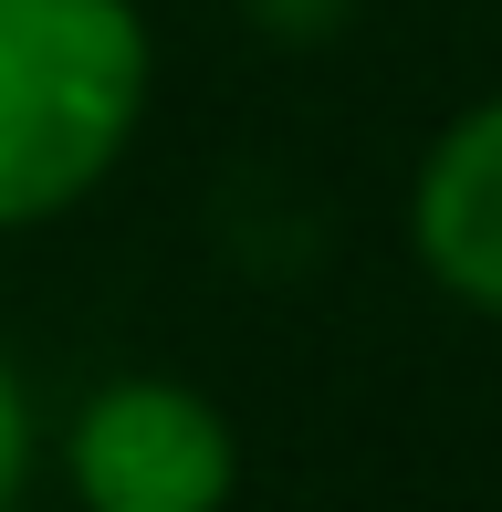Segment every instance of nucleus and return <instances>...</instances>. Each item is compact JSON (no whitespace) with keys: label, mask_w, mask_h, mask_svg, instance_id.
<instances>
[{"label":"nucleus","mask_w":502,"mask_h":512,"mask_svg":"<svg viewBox=\"0 0 502 512\" xmlns=\"http://www.w3.org/2000/svg\"><path fill=\"white\" fill-rule=\"evenodd\" d=\"M251 21H262L272 42H325L335 21H346V0H241Z\"/></svg>","instance_id":"5"},{"label":"nucleus","mask_w":502,"mask_h":512,"mask_svg":"<svg viewBox=\"0 0 502 512\" xmlns=\"http://www.w3.org/2000/svg\"><path fill=\"white\" fill-rule=\"evenodd\" d=\"M147 105L157 32L136 0H0V241L105 199Z\"/></svg>","instance_id":"1"},{"label":"nucleus","mask_w":502,"mask_h":512,"mask_svg":"<svg viewBox=\"0 0 502 512\" xmlns=\"http://www.w3.org/2000/svg\"><path fill=\"white\" fill-rule=\"evenodd\" d=\"M74 512H231L241 502V429L189 377H105L42 439Z\"/></svg>","instance_id":"2"},{"label":"nucleus","mask_w":502,"mask_h":512,"mask_svg":"<svg viewBox=\"0 0 502 512\" xmlns=\"http://www.w3.org/2000/svg\"><path fill=\"white\" fill-rule=\"evenodd\" d=\"M408 262L440 304L502 324V84L471 95L408 168Z\"/></svg>","instance_id":"3"},{"label":"nucleus","mask_w":502,"mask_h":512,"mask_svg":"<svg viewBox=\"0 0 502 512\" xmlns=\"http://www.w3.org/2000/svg\"><path fill=\"white\" fill-rule=\"evenodd\" d=\"M42 471V408H32V377H21V356L0 345V512H21Z\"/></svg>","instance_id":"4"}]
</instances>
